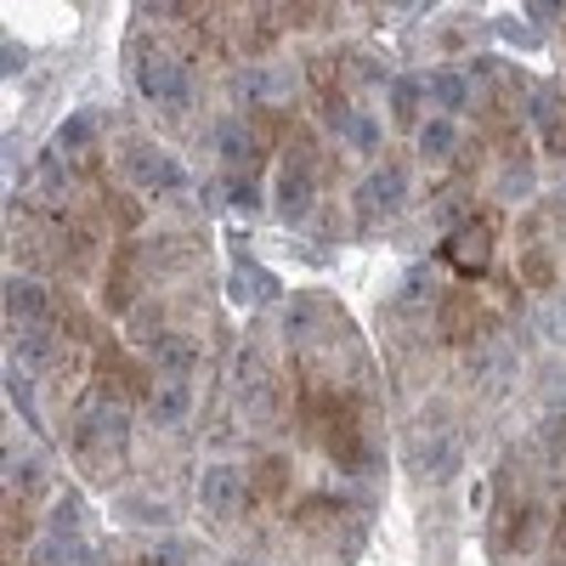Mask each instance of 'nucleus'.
I'll return each mask as SVG.
<instances>
[{
  "instance_id": "f257e3e1",
  "label": "nucleus",
  "mask_w": 566,
  "mask_h": 566,
  "mask_svg": "<svg viewBox=\"0 0 566 566\" xmlns=\"http://www.w3.org/2000/svg\"><path fill=\"white\" fill-rule=\"evenodd\" d=\"M69 448H74L80 470H91V482H114L130 453V408L85 391L74 408V424H69Z\"/></svg>"
},
{
  "instance_id": "f03ea898",
  "label": "nucleus",
  "mask_w": 566,
  "mask_h": 566,
  "mask_svg": "<svg viewBox=\"0 0 566 566\" xmlns=\"http://www.w3.org/2000/svg\"><path fill=\"white\" fill-rule=\"evenodd\" d=\"M544 527H549L544 499L522 482V470H504L499 504H493V549L499 555H533L544 544Z\"/></svg>"
},
{
  "instance_id": "7ed1b4c3",
  "label": "nucleus",
  "mask_w": 566,
  "mask_h": 566,
  "mask_svg": "<svg viewBox=\"0 0 566 566\" xmlns=\"http://www.w3.org/2000/svg\"><path fill=\"white\" fill-rule=\"evenodd\" d=\"M130 80L136 91L148 97L154 108H187L193 103V69H187L176 52H165V40H148V34H130Z\"/></svg>"
},
{
  "instance_id": "20e7f679",
  "label": "nucleus",
  "mask_w": 566,
  "mask_h": 566,
  "mask_svg": "<svg viewBox=\"0 0 566 566\" xmlns=\"http://www.w3.org/2000/svg\"><path fill=\"white\" fill-rule=\"evenodd\" d=\"M312 205H317V148H312V136H290L272 170V216L283 227H301Z\"/></svg>"
},
{
  "instance_id": "39448f33",
  "label": "nucleus",
  "mask_w": 566,
  "mask_h": 566,
  "mask_svg": "<svg viewBox=\"0 0 566 566\" xmlns=\"http://www.w3.org/2000/svg\"><path fill=\"white\" fill-rule=\"evenodd\" d=\"M493 250H499V216L476 210V216H464V221L448 232V239H442L437 261H442V266H453L459 277H488Z\"/></svg>"
},
{
  "instance_id": "423d86ee",
  "label": "nucleus",
  "mask_w": 566,
  "mask_h": 566,
  "mask_svg": "<svg viewBox=\"0 0 566 566\" xmlns=\"http://www.w3.org/2000/svg\"><path fill=\"white\" fill-rule=\"evenodd\" d=\"M408 470L419 482H448L459 470V431L442 419H419L408 431Z\"/></svg>"
},
{
  "instance_id": "0eeeda50",
  "label": "nucleus",
  "mask_w": 566,
  "mask_h": 566,
  "mask_svg": "<svg viewBox=\"0 0 566 566\" xmlns=\"http://www.w3.org/2000/svg\"><path fill=\"white\" fill-rule=\"evenodd\" d=\"M119 170H125V181L130 187H142V193H176V187L187 181L181 176V165L165 154V148H154L148 136H119Z\"/></svg>"
},
{
  "instance_id": "6e6552de",
  "label": "nucleus",
  "mask_w": 566,
  "mask_h": 566,
  "mask_svg": "<svg viewBox=\"0 0 566 566\" xmlns=\"http://www.w3.org/2000/svg\"><path fill=\"white\" fill-rule=\"evenodd\" d=\"M357 221L363 227H380V221H391L402 205H408V165H397V159H386V165H374L363 181H357Z\"/></svg>"
},
{
  "instance_id": "1a4fd4ad",
  "label": "nucleus",
  "mask_w": 566,
  "mask_h": 566,
  "mask_svg": "<svg viewBox=\"0 0 566 566\" xmlns=\"http://www.w3.org/2000/svg\"><path fill=\"white\" fill-rule=\"evenodd\" d=\"M57 301H52V290H45L40 277H23V272H12L7 277V317H12V335H23V328H52L57 317Z\"/></svg>"
},
{
  "instance_id": "9d476101",
  "label": "nucleus",
  "mask_w": 566,
  "mask_h": 566,
  "mask_svg": "<svg viewBox=\"0 0 566 566\" xmlns=\"http://www.w3.org/2000/svg\"><path fill=\"white\" fill-rule=\"evenodd\" d=\"M199 499H205L210 522H232V515L244 510V499H250V476H244V470H232V464H210L205 482H199Z\"/></svg>"
},
{
  "instance_id": "9b49d317",
  "label": "nucleus",
  "mask_w": 566,
  "mask_h": 566,
  "mask_svg": "<svg viewBox=\"0 0 566 566\" xmlns=\"http://www.w3.org/2000/svg\"><path fill=\"white\" fill-rule=\"evenodd\" d=\"M533 130L544 159H566V91L560 85H533Z\"/></svg>"
},
{
  "instance_id": "f8f14e48",
  "label": "nucleus",
  "mask_w": 566,
  "mask_h": 566,
  "mask_svg": "<svg viewBox=\"0 0 566 566\" xmlns=\"http://www.w3.org/2000/svg\"><path fill=\"white\" fill-rule=\"evenodd\" d=\"M40 538H52L63 549H74L80 560L91 555V527H85V504L74 493H63L52 510H45V522H40Z\"/></svg>"
},
{
  "instance_id": "ddd939ff",
  "label": "nucleus",
  "mask_w": 566,
  "mask_h": 566,
  "mask_svg": "<svg viewBox=\"0 0 566 566\" xmlns=\"http://www.w3.org/2000/svg\"><path fill=\"white\" fill-rule=\"evenodd\" d=\"M221 165H227V176H261V159H266V136H255V125H244V119H232V125H221Z\"/></svg>"
},
{
  "instance_id": "4468645a",
  "label": "nucleus",
  "mask_w": 566,
  "mask_h": 566,
  "mask_svg": "<svg viewBox=\"0 0 566 566\" xmlns=\"http://www.w3.org/2000/svg\"><path fill=\"white\" fill-rule=\"evenodd\" d=\"M470 335H482V306L476 301H470L464 290L453 295H437V340L442 346H464Z\"/></svg>"
},
{
  "instance_id": "2eb2a0df",
  "label": "nucleus",
  "mask_w": 566,
  "mask_h": 566,
  "mask_svg": "<svg viewBox=\"0 0 566 566\" xmlns=\"http://www.w3.org/2000/svg\"><path fill=\"white\" fill-rule=\"evenodd\" d=\"M57 154H63V165H74V170L97 165V119H91V114H69V119L57 125Z\"/></svg>"
},
{
  "instance_id": "dca6fc26",
  "label": "nucleus",
  "mask_w": 566,
  "mask_h": 566,
  "mask_svg": "<svg viewBox=\"0 0 566 566\" xmlns=\"http://www.w3.org/2000/svg\"><path fill=\"white\" fill-rule=\"evenodd\" d=\"M193 363H199V340L176 335V328L154 340V368H159V380H187V374H193Z\"/></svg>"
},
{
  "instance_id": "f3484780",
  "label": "nucleus",
  "mask_w": 566,
  "mask_h": 566,
  "mask_svg": "<svg viewBox=\"0 0 566 566\" xmlns=\"http://www.w3.org/2000/svg\"><path fill=\"white\" fill-rule=\"evenodd\" d=\"M459 148H464V136H459V125L448 114L419 125V159L424 165H448V159H459Z\"/></svg>"
},
{
  "instance_id": "a211bd4d",
  "label": "nucleus",
  "mask_w": 566,
  "mask_h": 566,
  "mask_svg": "<svg viewBox=\"0 0 566 566\" xmlns=\"http://www.w3.org/2000/svg\"><path fill=\"white\" fill-rule=\"evenodd\" d=\"M499 187H504V199H522L527 187H533V148L522 136H504V170H499Z\"/></svg>"
},
{
  "instance_id": "6ab92c4d",
  "label": "nucleus",
  "mask_w": 566,
  "mask_h": 566,
  "mask_svg": "<svg viewBox=\"0 0 566 566\" xmlns=\"http://www.w3.org/2000/svg\"><path fill=\"white\" fill-rule=\"evenodd\" d=\"M130 283L142 290V250H136V244H125V250L114 255V272H108V306H114V312H136Z\"/></svg>"
},
{
  "instance_id": "aec40b11",
  "label": "nucleus",
  "mask_w": 566,
  "mask_h": 566,
  "mask_svg": "<svg viewBox=\"0 0 566 566\" xmlns=\"http://www.w3.org/2000/svg\"><path fill=\"white\" fill-rule=\"evenodd\" d=\"M12 363L45 374L57 363V335H52V328H23V335H12Z\"/></svg>"
},
{
  "instance_id": "412c9836",
  "label": "nucleus",
  "mask_w": 566,
  "mask_h": 566,
  "mask_svg": "<svg viewBox=\"0 0 566 566\" xmlns=\"http://www.w3.org/2000/svg\"><path fill=\"white\" fill-rule=\"evenodd\" d=\"M290 493V459L283 453H261L250 470V499H283Z\"/></svg>"
},
{
  "instance_id": "4be33fe9",
  "label": "nucleus",
  "mask_w": 566,
  "mask_h": 566,
  "mask_svg": "<svg viewBox=\"0 0 566 566\" xmlns=\"http://www.w3.org/2000/svg\"><path fill=\"white\" fill-rule=\"evenodd\" d=\"M34 187H40L45 205H63V199H69V170H63V154H57V148H45V154L34 159Z\"/></svg>"
},
{
  "instance_id": "5701e85b",
  "label": "nucleus",
  "mask_w": 566,
  "mask_h": 566,
  "mask_svg": "<svg viewBox=\"0 0 566 566\" xmlns=\"http://www.w3.org/2000/svg\"><path fill=\"white\" fill-rule=\"evenodd\" d=\"M424 85H431V80H419V74H408V80H391V119H397L402 130H413V125H419Z\"/></svg>"
},
{
  "instance_id": "b1692460",
  "label": "nucleus",
  "mask_w": 566,
  "mask_h": 566,
  "mask_svg": "<svg viewBox=\"0 0 566 566\" xmlns=\"http://www.w3.org/2000/svg\"><path fill=\"white\" fill-rule=\"evenodd\" d=\"M340 136H346V148H357V154H374V148H380V119H374V114H363V108H352V114L340 119Z\"/></svg>"
},
{
  "instance_id": "393cba45",
  "label": "nucleus",
  "mask_w": 566,
  "mask_h": 566,
  "mask_svg": "<svg viewBox=\"0 0 566 566\" xmlns=\"http://www.w3.org/2000/svg\"><path fill=\"white\" fill-rule=\"evenodd\" d=\"M431 97L459 114V108H470V80H464L459 69H437V74H431Z\"/></svg>"
},
{
  "instance_id": "a878e982",
  "label": "nucleus",
  "mask_w": 566,
  "mask_h": 566,
  "mask_svg": "<svg viewBox=\"0 0 566 566\" xmlns=\"http://www.w3.org/2000/svg\"><path fill=\"white\" fill-rule=\"evenodd\" d=\"M154 419L159 424H176V419H187V380H159V391H154Z\"/></svg>"
},
{
  "instance_id": "bb28decb",
  "label": "nucleus",
  "mask_w": 566,
  "mask_h": 566,
  "mask_svg": "<svg viewBox=\"0 0 566 566\" xmlns=\"http://www.w3.org/2000/svg\"><path fill=\"white\" fill-rule=\"evenodd\" d=\"M522 277H527V290H555V255L538 250V244H527V255H522Z\"/></svg>"
},
{
  "instance_id": "cd10ccee",
  "label": "nucleus",
  "mask_w": 566,
  "mask_h": 566,
  "mask_svg": "<svg viewBox=\"0 0 566 566\" xmlns=\"http://www.w3.org/2000/svg\"><path fill=\"white\" fill-rule=\"evenodd\" d=\"M261 176H227V199L239 205V210H255L261 205V187H255Z\"/></svg>"
},
{
  "instance_id": "c85d7f7f",
  "label": "nucleus",
  "mask_w": 566,
  "mask_h": 566,
  "mask_svg": "<svg viewBox=\"0 0 566 566\" xmlns=\"http://www.w3.org/2000/svg\"><path fill=\"white\" fill-rule=\"evenodd\" d=\"M538 437H544V448H549L555 459H566V413L544 419V431H538Z\"/></svg>"
},
{
  "instance_id": "c756f323",
  "label": "nucleus",
  "mask_w": 566,
  "mask_h": 566,
  "mask_svg": "<svg viewBox=\"0 0 566 566\" xmlns=\"http://www.w3.org/2000/svg\"><path fill=\"white\" fill-rule=\"evenodd\" d=\"M108 216H114L119 227H142V205H136V199H125V193H114V199H108Z\"/></svg>"
},
{
  "instance_id": "7c9ffc66",
  "label": "nucleus",
  "mask_w": 566,
  "mask_h": 566,
  "mask_svg": "<svg viewBox=\"0 0 566 566\" xmlns=\"http://www.w3.org/2000/svg\"><path fill=\"white\" fill-rule=\"evenodd\" d=\"M527 18H533V23H566V12H560V7H544V0H533Z\"/></svg>"
},
{
  "instance_id": "2f4dec72",
  "label": "nucleus",
  "mask_w": 566,
  "mask_h": 566,
  "mask_svg": "<svg viewBox=\"0 0 566 566\" xmlns=\"http://www.w3.org/2000/svg\"><path fill=\"white\" fill-rule=\"evenodd\" d=\"M549 335L566 346V301H555V306H549Z\"/></svg>"
},
{
  "instance_id": "473e14b6",
  "label": "nucleus",
  "mask_w": 566,
  "mask_h": 566,
  "mask_svg": "<svg viewBox=\"0 0 566 566\" xmlns=\"http://www.w3.org/2000/svg\"><path fill=\"white\" fill-rule=\"evenodd\" d=\"M499 34H504V40H515V45H533V40H527V29H522V23H499Z\"/></svg>"
},
{
  "instance_id": "72a5a7b5",
  "label": "nucleus",
  "mask_w": 566,
  "mask_h": 566,
  "mask_svg": "<svg viewBox=\"0 0 566 566\" xmlns=\"http://www.w3.org/2000/svg\"><path fill=\"white\" fill-rule=\"evenodd\" d=\"M555 544L566 549V499H560V522H555Z\"/></svg>"
},
{
  "instance_id": "f704fd0d",
  "label": "nucleus",
  "mask_w": 566,
  "mask_h": 566,
  "mask_svg": "<svg viewBox=\"0 0 566 566\" xmlns=\"http://www.w3.org/2000/svg\"><path fill=\"white\" fill-rule=\"evenodd\" d=\"M560 57H566V52H560Z\"/></svg>"
}]
</instances>
